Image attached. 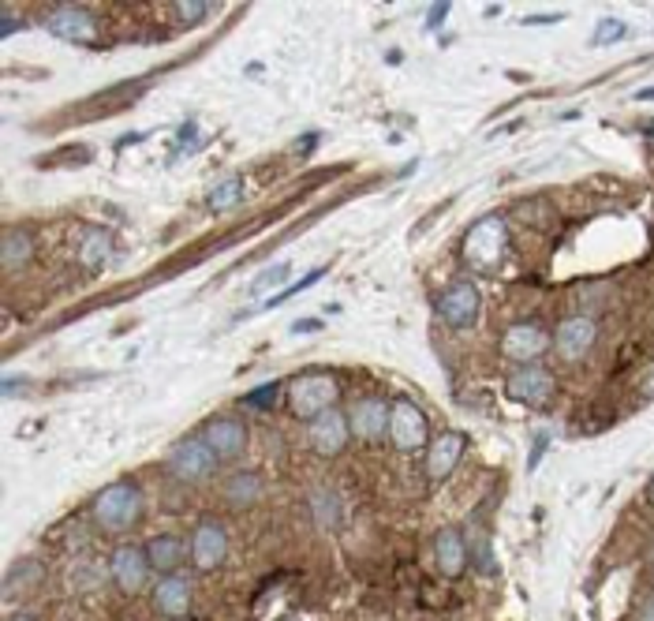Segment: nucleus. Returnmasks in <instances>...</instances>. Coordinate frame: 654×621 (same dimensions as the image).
Wrapping results in <instances>:
<instances>
[{"instance_id":"obj_12","label":"nucleus","mask_w":654,"mask_h":621,"mask_svg":"<svg viewBox=\"0 0 654 621\" xmlns=\"http://www.w3.org/2000/svg\"><path fill=\"white\" fill-rule=\"evenodd\" d=\"M229 558V532L217 520H203L195 528V539H191V562L203 569V573H213V569Z\"/></svg>"},{"instance_id":"obj_14","label":"nucleus","mask_w":654,"mask_h":621,"mask_svg":"<svg viewBox=\"0 0 654 621\" xmlns=\"http://www.w3.org/2000/svg\"><path fill=\"white\" fill-rule=\"evenodd\" d=\"M553 341H558V356H561V360L580 363V360L591 352V344L598 341V326H595L591 318L576 315V318H565V322H561L558 333H553Z\"/></svg>"},{"instance_id":"obj_29","label":"nucleus","mask_w":654,"mask_h":621,"mask_svg":"<svg viewBox=\"0 0 654 621\" xmlns=\"http://www.w3.org/2000/svg\"><path fill=\"white\" fill-rule=\"evenodd\" d=\"M172 12H176V19H184V23H187V27H191V23H195V19H206L210 5H176Z\"/></svg>"},{"instance_id":"obj_26","label":"nucleus","mask_w":654,"mask_h":621,"mask_svg":"<svg viewBox=\"0 0 654 621\" xmlns=\"http://www.w3.org/2000/svg\"><path fill=\"white\" fill-rule=\"evenodd\" d=\"M277 393H281V382H266V386H259V389L243 393V405H255V408H269V405L277 401Z\"/></svg>"},{"instance_id":"obj_9","label":"nucleus","mask_w":654,"mask_h":621,"mask_svg":"<svg viewBox=\"0 0 654 621\" xmlns=\"http://www.w3.org/2000/svg\"><path fill=\"white\" fill-rule=\"evenodd\" d=\"M348 438H351L348 416L337 412V408L314 416L311 424H307V442H311V450H314L318 457H337V453H344Z\"/></svg>"},{"instance_id":"obj_11","label":"nucleus","mask_w":654,"mask_h":621,"mask_svg":"<svg viewBox=\"0 0 654 621\" xmlns=\"http://www.w3.org/2000/svg\"><path fill=\"white\" fill-rule=\"evenodd\" d=\"M389 416H393V405H386L382 397H363L348 412V427L359 442H378L389 434Z\"/></svg>"},{"instance_id":"obj_20","label":"nucleus","mask_w":654,"mask_h":621,"mask_svg":"<svg viewBox=\"0 0 654 621\" xmlns=\"http://www.w3.org/2000/svg\"><path fill=\"white\" fill-rule=\"evenodd\" d=\"M34 259V236L23 229H8L5 240H0V262H5L8 273H15L19 266H27Z\"/></svg>"},{"instance_id":"obj_13","label":"nucleus","mask_w":654,"mask_h":621,"mask_svg":"<svg viewBox=\"0 0 654 621\" xmlns=\"http://www.w3.org/2000/svg\"><path fill=\"white\" fill-rule=\"evenodd\" d=\"M206 445L217 453V461H236L247 450V424L240 416H217L203 431Z\"/></svg>"},{"instance_id":"obj_31","label":"nucleus","mask_w":654,"mask_h":621,"mask_svg":"<svg viewBox=\"0 0 654 621\" xmlns=\"http://www.w3.org/2000/svg\"><path fill=\"white\" fill-rule=\"evenodd\" d=\"M445 15H449V5H434V8H431V15H426V27L434 31V27H438V23H441Z\"/></svg>"},{"instance_id":"obj_18","label":"nucleus","mask_w":654,"mask_h":621,"mask_svg":"<svg viewBox=\"0 0 654 621\" xmlns=\"http://www.w3.org/2000/svg\"><path fill=\"white\" fill-rule=\"evenodd\" d=\"M434 558H438V569L445 577H460L468 569V543L457 528H441L434 535Z\"/></svg>"},{"instance_id":"obj_36","label":"nucleus","mask_w":654,"mask_h":621,"mask_svg":"<svg viewBox=\"0 0 654 621\" xmlns=\"http://www.w3.org/2000/svg\"><path fill=\"white\" fill-rule=\"evenodd\" d=\"M527 23H558V15H531Z\"/></svg>"},{"instance_id":"obj_33","label":"nucleus","mask_w":654,"mask_h":621,"mask_svg":"<svg viewBox=\"0 0 654 621\" xmlns=\"http://www.w3.org/2000/svg\"><path fill=\"white\" fill-rule=\"evenodd\" d=\"M636 621H654V595H650V599H643V607L636 610Z\"/></svg>"},{"instance_id":"obj_30","label":"nucleus","mask_w":654,"mask_h":621,"mask_svg":"<svg viewBox=\"0 0 654 621\" xmlns=\"http://www.w3.org/2000/svg\"><path fill=\"white\" fill-rule=\"evenodd\" d=\"M318 330H325V322H318V318H299V322H292V333H318Z\"/></svg>"},{"instance_id":"obj_1","label":"nucleus","mask_w":654,"mask_h":621,"mask_svg":"<svg viewBox=\"0 0 654 621\" xmlns=\"http://www.w3.org/2000/svg\"><path fill=\"white\" fill-rule=\"evenodd\" d=\"M509 255V225L501 214H486L464 236V262L475 273H497Z\"/></svg>"},{"instance_id":"obj_21","label":"nucleus","mask_w":654,"mask_h":621,"mask_svg":"<svg viewBox=\"0 0 654 621\" xmlns=\"http://www.w3.org/2000/svg\"><path fill=\"white\" fill-rule=\"evenodd\" d=\"M79 259H83V266H90V269H102V266L113 259V236H109L105 229H86L83 247H79Z\"/></svg>"},{"instance_id":"obj_19","label":"nucleus","mask_w":654,"mask_h":621,"mask_svg":"<svg viewBox=\"0 0 654 621\" xmlns=\"http://www.w3.org/2000/svg\"><path fill=\"white\" fill-rule=\"evenodd\" d=\"M184 554L187 546L180 535H154L146 543V558H150V569H158V573H176V569L184 565Z\"/></svg>"},{"instance_id":"obj_39","label":"nucleus","mask_w":654,"mask_h":621,"mask_svg":"<svg viewBox=\"0 0 654 621\" xmlns=\"http://www.w3.org/2000/svg\"><path fill=\"white\" fill-rule=\"evenodd\" d=\"M647 135H654V123H647Z\"/></svg>"},{"instance_id":"obj_4","label":"nucleus","mask_w":654,"mask_h":621,"mask_svg":"<svg viewBox=\"0 0 654 621\" xmlns=\"http://www.w3.org/2000/svg\"><path fill=\"white\" fill-rule=\"evenodd\" d=\"M217 464H221V461H217V453L206 445L203 434L184 438V442L172 450V457H168L172 476L184 479V483H203V479H210L213 471H217Z\"/></svg>"},{"instance_id":"obj_25","label":"nucleus","mask_w":654,"mask_h":621,"mask_svg":"<svg viewBox=\"0 0 654 621\" xmlns=\"http://www.w3.org/2000/svg\"><path fill=\"white\" fill-rule=\"evenodd\" d=\"M288 273H292V266H288V262H277V266H269V269H262V273H259L255 285H250V292H255V296H259V292H269L273 285H281V281L288 278Z\"/></svg>"},{"instance_id":"obj_37","label":"nucleus","mask_w":654,"mask_h":621,"mask_svg":"<svg viewBox=\"0 0 654 621\" xmlns=\"http://www.w3.org/2000/svg\"><path fill=\"white\" fill-rule=\"evenodd\" d=\"M647 502L654 506V479H650V487H647Z\"/></svg>"},{"instance_id":"obj_17","label":"nucleus","mask_w":654,"mask_h":621,"mask_svg":"<svg viewBox=\"0 0 654 621\" xmlns=\"http://www.w3.org/2000/svg\"><path fill=\"white\" fill-rule=\"evenodd\" d=\"M468 450V438L460 431H445L441 438L431 442V450H426V471H431V479H445L457 471L460 457Z\"/></svg>"},{"instance_id":"obj_23","label":"nucleus","mask_w":654,"mask_h":621,"mask_svg":"<svg viewBox=\"0 0 654 621\" xmlns=\"http://www.w3.org/2000/svg\"><path fill=\"white\" fill-rule=\"evenodd\" d=\"M41 565L38 562H15L12 569H8V577H5V591L8 595H19V591H27V588H38L41 584Z\"/></svg>"},{"instance_id":"obj_16","label":"nucleus","mask_w":654,"mask_h":621,"mask_svg":"<svg viewBox=\"0 0 654 621\" xmlns=\"http://www.w3.org/2000/svg\"><path fill=\"white\" fill-rule=\"evenodd\" d=\"M191 580L184 577V573H168V577H161L158 580V588H154V607H158V614H165V617H172V621H180V617H187L191 614Z\"/></svg>"},{"instance_id":"obj_24","label":"nucleus","mask_w":654,"mask_h":621,"mask_svg":"<svg viewBox=\"0 0 654 621\" xmlns=\"http://www.w3.org/2000/svg\"><path fill=\"white\" fill-rule=\"evenodd\" d=\"M240 191H243L240 177H229L224 184H217V187L210 191V198H206V203H210V210H213V214H229V210L240 203Z\"/></svg>"},{"instance_id":"obj_32","label":"nucleus","mask_w":654,"mask_h":621,"mask_svg":"<svg viewBox=\"0 0 654 621\" xmlns=\"http://www.w3.org/2000/svg\"><path fill=\"white\" fill-rule=\"evenodd\" d=\"M546 442H550V438H546V434H539V445L531 450V457H527V468H531V471H535V464H539V461H542V453H546Z\"/></svg>"},{"instance_id":"obj_8","label":"nucleus","mask_w":654,"mask_h":621,"mask_svg":"<svg viewBox=\"0 0 654 621\" xmlns=\"http://www.w3.org/2000/svg\"><path fill=\"white\" fill-rule=\"evenodd\" d=\"M550 349V333L539 326V322H513L501 337V356L527 367V363H539V356Z\"/></svg>"},{"instance_id":"obj_7","label":"nucleus","mask_w":654,"mask_h":621,"mask_svg":"<svg viewBox=\"0 0 654 621\" xmlns=\"http://www.w3.org/2000/svg\"><path fill=\"white\" fill-rule=\"evenodd\" d=\"M479 311H483V296L471 281H452L438 296V315L449 322L452 330L475 326V322H479Z\"/></svg>"},{"instance_id":"obj_5","label":"nucleus","mask_w":654,"mask_h":621,"mask_svg":"<svg viewBox=\"0 0 654 621\" xmlns=\"http://www.w3.org/2000/svg\"><path fill=\"white\" fill-rule=\"evenodd\" d=\"M505 393L527 408H542L553 401V393H558V379H553V370H546L542 363H527V367H516L505 379Z\"/></svg>"},{"instance_id":"obj_22","label":"nucleus","mask_w":654,"mask_h":621,"mask_svg":"<svg viewBox=\"0 0 654 621\" xmlns=\"http://www.w3.org/2000/svg\"><path fill=\"white\" fill-rule=\"evenodd\" d=\"M224 494H229V502L236 506H250V502H259V494H262V479L255 476V471H236V476L224 483Z\"/></svg>"},{"instance_id":"obj_28","label":"nucleus","mask_w":654,"mask_h":621,"mask_svg":"<svg viewBox=\"0 0 654 621\" xmlns=\"http://www.w3.org/2000/svg\"><path fill=\"white\" fill-rule=\"evenodd\" d=\"M322 273H325V266H318V269H311V273H307V278H304V281H299V285H292V288H288V292H281V296H273V300H269V304H266V307H277V304H285V300H292V296H295V292H304V288H307V285H314V281H318V278H322Z\"/></svg>"},{"instance_id":"obj_3","label":"nucleus","mask_w":654,"mask_h":621,"mask_svg":"<svg viewBox=\"0 0 654 621\" xmlns=\"http://www.w3.org/2000/svg\"><path fill=\"white\" fill-rule=\"evenodd\" d=\"M341 401V382L333 375H318V370H311V375H299L295 382H288V412L295 419H311L337 408Z\"/></svg>"},{"instance_id":"obj_34","label":"nucleus","mask_w":654,"mask_h":621,"mask_svg":"<svg viewBox=\"0 0 654 621\" xmlns=\"http://www.w3.org/2000/svg\"><path fill=\"white\" fill-rule=\"evenodd\" d=\"M640 393H643V397H647V401H654V370H650V375H647V379H643V386H640Z\"/></svg>"},{"instance_id":"obj_6","label":"nucleus","mask_w":654,"mask_h":621,"mask_svg":"<svg viewBox=\"0 0 654 621\" xmlns=\"http://www.w3.org/2000/svg\"><path fill=\"white\" fill-rule=\"evenodd\" d=\"M389 442L400 453H415L431 445V427H426V412L415 401H396L389 416Z\"/></svg>"},{"instance_id":"obj_10","label":"nucleus","mask_w":654,"mask_h":621,"mask_svg":"<svg viewBox=\"0 0 654 621\" xmlns=\"http://www.w3.org/2000/svg\"><path fill=\"white\" fill-rule=\"evenodd\" d=\"M146 573H150L146 546L123 543V546H116V551H113V558H109V577L116 580V588H120V591H128V595L142 591Z\"/></svg>"},{"instance_id":"obj_35","label":"nucleus","mask_w":654,"mask_h":621,"mask_svg":"<svg viewBox=\"0 0 654 621\" xmlns=\"http://www.w3.org/2000/svg\"><path fill=\"white\" fill-rule=\"evenodd\" d=\"M636 97H640V102H654V87H643Z\"/></svg>"},{"instance_id":"obj_38","label":"nucleus","mask_w":654,"mask_h":621,"mask_svg":"<svg viewBox=\"0 0 654 621\" xmlns=\"http://www.w3.org/2000/svg\"><path fill=\"white\" fill-rule=\"evenodd\" d=\"M12 621H31V617H27V614H19V617H12Z\"/></svg>"},{"instance_id":"obj_15","label":"nucleus","mask_w":654,"mask_h":621,"mask_svg":"<svg viewBox=\"0 0 654 621\" xmlns=\"http://www.w3.org/2000/svg\"><path fill=\"white\" fill-rule=\"evenodd\" d=\"M45 27L53 31L64 41H94L97 38V19L86 8H75V5H60L45 15Z\"/></svg>"},{"instance_id":"obj_2","label":"nucleus","mask_w":654,"mask_h":621,"mask_svg":"<svg viewBox=\"0 0 654 621\" xmlns=\"http://www.w3.org/2000/svg\"><path fill=\"white\" fill-rule=\"evenodd\" d=\"M94 525L105 532H128L142 516V490L132 479H116L94 498Z\"/></svg>"},{"instance_id":"obj_27","label":"nucleus","mask_w":654,"mask_h":621,"mask_svg":"<svg viewBox=\"0 0 654 621\" xmlns=\"http://www.w3.org/2000/svg\"><path fill=\"white\" fill-rule=\"evenodd\" d=\"M628 34V27L621 19H602V27L595 31V45H613V41H621Z\"/></svg>"}]
</instances>
